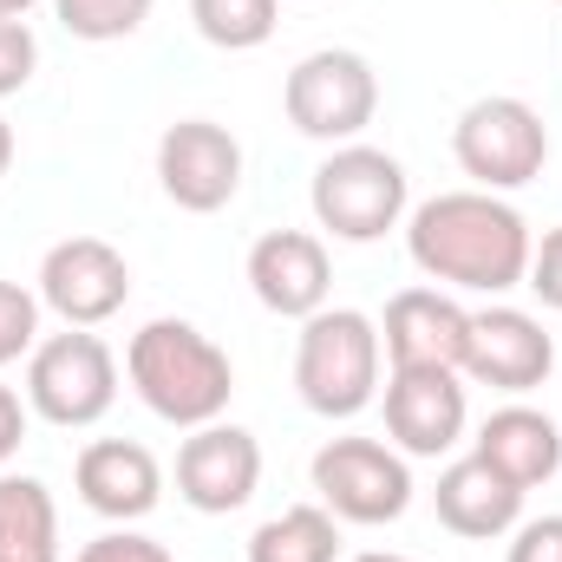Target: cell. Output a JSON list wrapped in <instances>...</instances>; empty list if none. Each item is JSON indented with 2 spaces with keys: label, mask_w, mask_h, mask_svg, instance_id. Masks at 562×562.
Segmentation results:
<instances>
[{
  "label": "cell",
  "mask_w": 562,
  "mask_h": 562,
  "mask_svg": "<svg viewBox=\"0 0 562 562\" xmlns=\"http://www.w3.org/2000/svg\"><path fill=\"white\" fill-rule=\"evenodd\" d=\"M557 367V340L543 334L537 314L524 307H484L471 314V334H464V367L477 386H497V393H530L543 386Z\"/></svg>",
  "instance_id": "4fadbf2b"
},
{
  "label": "cell",
  "mask_w": 562,
  "mask_h": 562,
  "mask_svg": "<svg viewBox=\"0 0 562 562\" xmlns=\"http://www.w3.org/2000/svg\"><path fill=\"white\" fill-rule=\"evenodd\" d=\"M464 386L458 367H393L386 380V438L406 458H445L464 438Z\"/></svg>",
  "instance_id": "7c38bea8"
},
{
  "label": "cell",
  "mask_w": 562,
  "mask_h": 562,
  "mask_svg": "<svg viewBox=\"0 0 562 562\" xmlns=\"http://www.w3.org/2000/svg\"><path fill=\"white\" fill-rule=\"evenodd\" d=\"M281 0H190V20L210 46L223 53H256L269 33H276Z\"/></svg>",
  "instance_id": "44dd1931"
},
{
  "label": "cell",
  "mask_w": 562,
  "mask_h": 562,
  "mask_svg": "<svg viewBox=\"0 0 562 562\" xmlns=\"http://www.w3.org/2000/svg\"><path fill=\"white\" fill-rule=\"evenodd\" d=\"M281 112L301 138L353 144L380 112V79L353 46H321V53L294 59L288 86H281Z\"/></svg>",
  "instance_id": "8992f818"
},
{
  "label": "cell",
  "mask_w": 562,
  "mask_h": 562,
  "mask_svg": "<svg viewBox=\"0 0 562 562\" xmlns=\"http://www.w3.org/2000/svg\"><path fill=\"white\" fill-rule=\"evenodd\" d=\"M72 562H177V557H170L157 537H138V530H105V537H92Z\"/></svg>",
  "instance_id": "d4e9b609"
},
{
  "label": "cell",
  "mask_w": 562,
  "mask_h": 562,
  "mask_svg": "<svg viewBox=\"0 0 562 562\" xmlns=\"http://www.w3.org/2000/svg\"><path fill=\"white\" fill-rule=\"evenodd\" d=\"M557 7H562V0H557Z\"/></svg>",
  "instance_id": "1f68e13d"
},
{
  "label": "cell",
  "mask_w": 562,
  "mask_h": 562,
  "mask_svg": "<svg viewBox=\"0 0 562 562\" xmlns=\"http://www.w3.org/2000/svg\"><path fill=\"white\" fill-rule=\"evenodd\" d=\"M504 562H562V517H530V524H517Z\"/></svg>",
  "instance_id": "484cf974"
},
{
  "label": "cell",
  "mask_w": 562,
  "mask_h": 562,
  "mask_svg": "<svg viewBox=\"0 0 562 562\" xmlns=\"http://www.w3.org/2000/svg\"><path fill=\"white\" fill-rule=\"evenodd\" d=\"M33 13V0H0V20H26Z\"/></svg>",
  "instance_id": "f546056e"
},
{
  "label": "cell",
  "mask_w": 562,
  "mask_h": 562,
  "mask_svg": "<svg viewBox=\"0 0 562 562\" xmlns=\"http://www.w3.org/2000/svg\"><path fill=\"white\" fill-rule=\"evenodd\" d=\"M20 438H26V406H20L13 386H0V464L20 451Z\"/></svg>",
  "instance_id": "83f0119b"
},
{
  "label": "cell",
  "mask_w": 562,
  "mask_h": 562,
  "mask_svg": "<svg viewBox=\"0 0 562 562\" xmlns=\"http://www.w3.org/2000/svg\"><path fill=\"white\" fill-rule=\"evenodd\" d=\"M380 321L360 307H321L294 340V393L321 419H360L380 393Z\"/></svg>",
  "instance_id": "3957f363"
},
{
  "label": "cell",
  "mask_w": 562,
  "mask_h": 562,
  "mask_svg": "<svg viewBox=\"0 0 562 562\" xmlns=\"http://www.w3.org/2000/svg\"><path fill=\"white\" fill-rule=\"evenodd\" d=\"M249 288L256 301L281 314V321H307L327 307V288H334V269H327V243L314 229H269L256 236L249 249Z\"/></svg>",
  "instance_id": "5bb4252c"
},
{
  "label": "cell",
  "mask_w": 562,
  "mask_h": 562,
  "mask_svg": "<svg viewBox=\"0 0 562 562\" xmlns=\"http://www.w3.org/2000/svg\"><path fill=\"white\" fill-rule=\"evenodd\" d=\"M40 347V294H26L20 281H0V367Z\"/></svg>",
  "instance_id": "603a6c76"
},
{
  "label": "cell",
  "mask_w": 562,
  "mask_h": 562,
  "mask_svg": "<svg viewBox=\"0 0 562 562\" xmlns=\"http://www.w3.org/2000/svg\"><path fill=\"white\" fill-rule=\"evenodd\" d=\"M125 373H132V386H138L144 406L164 425H183V431L216 425L229 413V393H236L229 353H223L203 327L170 321V314H164V321H144L138 334H132Z\"/></svg>",
  "instance_id": "7a4b0ae2"
},
{
  "label": "cell",
  "mask_w": 562,
  "mask_h": 562,
  "mask_svg": "<svg viewBox=\"0 0 562 562\" xmlns=\"http://www.w3.org/2000/svg\"><path fill=\"white\" fill-rule=\"evenodd\" d=\"M451 157L477 190H524L550 164V125L537 105L491 92V99L464 105V119L451 132Z\"/></svg>",
  "instance_id": "52a82bcc"
},
{
  "label": "cell",
  "mask_w": 562,
  "mask_h": 562,
  "mask_svg": "<svg viewBox=\"0 0 562 562\" xmlns=\"http://www.w3.org/2000/svg\"><path fill=\"white\" fill-rule=\"evenodd\" d=\"M524 288H537V301L562 314V223L530 249V276H524Z\"/></svg>",
  "instance_id": "4316f807"
},
{
  "label": "cell",
  "mask_w": 562,
  "mask_h": 562,
  "mask_svg": "<svg viewBox=\"0 0 562 562\" xmlns=\"http://www.w3.org/2000/svg\"><path fill=\"white\" fill-rule=\"evenodd\" d=\"M0 562H59V510L40 477L0 471Z\"/></svg>",
  "instance_id": "d6986e66"
},
{
  "label": "cell",
  "mask_w": 562,
  "mask_h": 562,
  "mask_svg": "<svg viewBox=\"0 0 562 562\" xmlns=\"http://www.w3.org/2000/svg\"><path fill=\"white\" fill-rule=\"evenodd\" d=\"M307 203L334 243H380L386 229L406 223V164L373 144H340L321 157Z\"/></svg>",
  "instance_id": "277c9868"
},
{
  "label": "cell",
  "mask_w": 562,
  "mask_h": 562,
  "mask_svg": "<svg viewBox=\"0 0 562 562\" xmlns=\"http://www.w3.org/2000/svg\"><path fill=\"white\" fill-rule=\"evenodd\" d=\"M530 223L497 196V190H445L425 196L406 216V256L413 269L445 288L471 294H510L530 276Z\"/></svg>",
  "instance_id": "6da1fadb"
},
{
  "label": "cell",
  "mask_w": 562,
  "mask_h": 562,
  "mask_svg": "<svg viewBox=\"0 0 562 562\" xmlns=\"http://www.w3.org/2000/svg\"><path fill=\"white\" fill-rule=\"evenodd\" d=\"M7 170H13V125L0 119V177H7Z\"/></svg>",
  "instance_id": "f1b7e54d"
},
{
  "label": "cell",
  "mask_w": 562,
  "mask_h": 562,
  "mask_svg": "<svg viewBox=\"0 0 562 562\" xmlns=\"http://www.w3.org/2000/svg\"><path fill=\"white\" fill-rule=\"evenodd\" d=\"M119 400V360L92 327H66L26 353V406L59 431H86Z\"/></svg>",
  "instance_id": "5b68a950"
},
{
  "label": "cell",
  "mask_w": 562,
  "mask_h": 562,
  "mask_svg": "<svg viewBox=\"0 0 562 562\" xmlns=\"http://www.w3.org/2000/svg\"><path fill=\"white\" fill-rule=\"evenodd\" d=\"M157 183L177 210L216 216L243 190V144L229 138L216 119H177L157 138Z\"/></svg>",
  "instance_id": "9c48e42d"
},
{
  "label": "cell",
  "mask_w": 562,
  "mask_h": 562,
  "mask_svg": "<svg viewBox=\"0 0 562 562\" xmlns=\"http://www.w3.org/2000/svg\"><path fill=\"white\" fill-rule=\"evenodd\" d=\"M477 458L491 471H504L517 491H537L562 471V431L537 406H504V413H491L477 425Z\"/></svg>",
  "instance_id": "ac0fdd59"
},
{
  "label": "cell",
  "mask_w": 562,
  "mask_h": 562,
  "mask_svg": "<svg viewBox=\"0 0 562 562\" xmlns=\"http://www.w3.org/2000/svg\"><path fill=\"white\" fill-rule=\"evenodd\" d=\"M72 484H79V504L112 524H138L164 497V471L138 438H92L72 464Z\"/></svg>",
  "instance_id": "9a60e30c"
},
{
  "label": "cell",
  "mask_w": 562,
  "mask_h": 562,
  "mask_svg": "<svg viewBox=\"0 0 562 562\" xmlns=\"http://www.w3.org/2000/svg\"><path fill=\"white\" fill-rule=\"evenodd\" d=\"M431 504H438V524H445L451 537H471V543L510 537V530L524 524V491H517L504 471H491L477 451L438 471V491H431Z\"/></svg>",
  "instance_id": "e0dca14e"
},
{
  "label": "cell",
  "mask_w": 562,
  "mask_h": 562,
  "mask_svg": "<svg viewBox=\"0 0 562 562\" xmlns=\"http://www.w3.org/2000/svg\"><path fill=\"white\" fill-rule=\"evenodd\" d=\"M150 7H157V0H53L59 26H66L72 40H92V46L132 40L144 20H150Z\"/></svg>",
  "instance_id": "7402d4cb"
},
{
  "label": "cell",
  "mask_w": 562,
  "mask_h": 562,
  "mask_svg": "<svg viewBox=\"0 0 562 562\" xmlns=\"http://www.w3.org/2000/svg\"><path fill=\"white\" fill-rule=\"evenodd\" d=\"M249 562H340V517L321 504H288L249 537Z\"/></svg>",
  "instance_id": "ffe728a7"
},
{
  "label": "cell",
  "mask_w": 562,
  "mask_h": 562,
  "mask_svg": "<svg viewBox=\"0 0 562 562\" xmlns=\"http://www.w3.org/2000/svg\"><path fill=\"white\" fill-rule=\"evenodd\" d=\"M40 72V40L26 20H0V99H13Z\"/></svg>",
  "instance_id": "cb8c5ba5"
},
{
  "label": "cell",
  "mask_w": 562,
  "mask_h": 562,
  "mask_svg": "<svg viewBox=\"0 0 562 562\" xmlns=\"http://www.w3.org/2000/svg\"><path fill=\"white\" fill-rule=\"evenodd\" d=\"M262 484V445L243 425H196L177 445V497L203 517H229L256 497Z\"/></svg>",
  "instance_id": "8fae6325"
},
{
  "label": "cell",
  "mask_w": 562,
  "mask_h": 562,
  "mask_svg": "<svg viewBox=\"0 0 562 562\" xmlns=\"http://www.w3.org/2000/svg\"><path fill=\"white\" fill-rule=\"evenodd\" d=\"M471 314L438 288H400L380 321V347L393 367H464Z\"/></svg>",
  "instance_id": "2e32d148"
},
{
  "label": "cell",
  "mask_w": 562,
  "mask_h": 562,
  "mask_svg": "<svg viewBox=\"0 0 562 562\" xmlns=\"http://www.w3.org/2000/svg\"><path fill=\"white\" fill-rule=\"evenodd\" d=\"M321 510H334L340 524H400L413 504V464L406 451L380 445V438H327L307 464Z\"/></svg>",
  "instance_id": "ba28073f"
},
{
  "label": "cell",
  "mask_w": 562,
  "mask_h": 562,
  "mask_svg": "<svg viewBox=\"0 0 562 562\" xmlns=\"http://www.w3.org/2000/svg\"><path fill=\"white\" fill-rule=\"evenodd\" d=\"M40 301L66 327H105L132 301V269L105 236H66L40 262Z\"/></svg>",
  "instance_id": "30bf717a"
},
{
  "label": "cell",
  "mask_w": 562,
  "mask_h": 562,
  "mask_svg": "<svg viewBox=\"0 0 562 562\" xmlns=\"http://www.w3.org/2000/svg\"><path fill=\"white\" fill-rule=\"evenodd\" d=\"M353 562H413V557H386V550H367V557H353Z\"/></svg>",
  "instance_id": "4dcf8cb0"
}]
</instances>
